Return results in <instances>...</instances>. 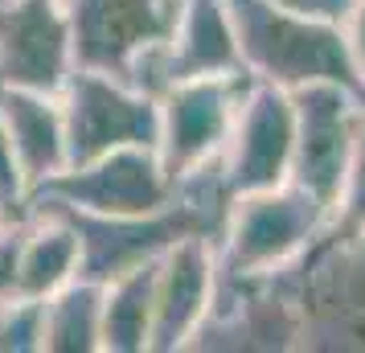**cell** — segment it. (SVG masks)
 Instances as JSON below:
<instances>
[{
	"mask_svg": "<svg viewBox=\"0 0 365 353\" xmlns=\"http://www.w3.org/2000/svg\"><path fill=\"white\" fill-rule=\"evenodd\" d=\"M0 123L9 132L21 177L34 193L66 168V123L62 103L46 91H0Z\"/></svg>",
	"mask_w": 365,
	"mask_h": 353,
	"instance_id": "cell-13",
	"label": "cell"
},
{
	"mask_svg": "<svg viewBox=\"0 0 365 353\" xmlns=\"http://www.w3.org/2000/svg\"><path fill=\"white\" fill-rule=\"evenodd\" d=\"M222 74H247L230 4L226 0H173V29H168L165 46L156 50V58L140 70L135 86L156 95L168 83L222 78Z\"/></svg>",
	"mask_w": 365,
	"mask_h": 353,
	"instance_id": "cell-12",
	"label": "cell"
},
{
	"mask_svg": "<svg viewBox=\"0 0 365 353\" xmlns=\"http://www.w3.org/2000/svg\"><path fill=\"white\" fill-rule=\"evenodd\" d=\"M292 148H296V103L292 91L271 83H255L242 91L234 128L226 148L217 156V177L226 193H255V189L283 185L292 173Z\"/></svg>",
	"mask_w": 365,
	"mask_h": 353,
	"instance_id": "cell-8",
	"label": "cell"
},
{
	"mask_svg": "<svg viewBox=\"0 0 365 353\" xmlns=\"http://www.w3.org/2000/svg\"><path fill=\"white\" fill-rule=\"evenodd\" d=\"M156 148H115L83 165H66L58 177L29 193V205H66L95 218H144L177 202Z\"/></svg>",
	"mask_w": 365,
	"mask_h": 353,
	"instance_id": "cell-5",
	"label": "cell"
},
{
	"mask_svg": "<svg viewBox=\"0 0 365 353\" xmlns=\"http://www.w3.org/2000/svg\"><path fill=\"white\" fill-rule=\"evenodd\" d=\"M299 312V345L365 349V235L349 242H312L283 271Z\"/></svg>",
	"mask_w": 365,
	"mask_h": 353,
	"instance_id": "cell-3",
	"label": "cell"
},
{
	"mask_svg": "<svg viewBox=\"0 0 365 353\" xmlns=\"http://www.w3.org/2000/svg\"><path fill=\"white\" fill-rule=\"evenodd\" d=\"M156 259L103 284V353H148Z\"/></svg>",
	"mask_w": 365,
	"mask_h": 353,
	"instance_id": "cell-16",
	"label": "cell"
},
{
	"mask_svg": "<svg viewBox=\"0 0 365 353\" xmlns=\"http://www.w3.org/2000/svg\"><path fill=\"white\" fill-rule=\"evenodd\" d=\"M217 238L189 235L156 259L148 353L193 349L217 304Z\"/></svg>",
	"mask_w": 365,
	"mask_h": 353,
	"instance_id": "cell-10",
	"label": "cell"
},
{
	"mask_svg": "<svg viewBox=\"0 0 365 353\" xmlns=\"http://www.w3.org/2000/svg\"><path fill=\"white\" fill-rule=\"evenodd\" d=\"M103 349V284L70 280L41 300L37 353H99Z\"/></svg>",
	"mask_w": 365,
	"mask_h": 353,
	"instance_id": "cell-15",
	"label": "cell"
},
{
	"mask_svg": "<svg viewBox=\"0 0 365 353\" xmlns=\"http://www.w3.org/2000/svg\"><path fill=\"white\" fill-rule=\"evenodd\" d=\"M78 275H83V242H78L74 222L62 210L29 205L25 238H21L17 296L21 300H46Z\"/></svg>",
	"mask_w": 365,
	"mask_h": 353,
	"instance_id": "cell-14",
	"label": "cell"
},
{
	"mask_svg": "<svg viewBox=\"0 0 365 353\" xmlns=\"http://www.w3.org/2000/svg\"><path fill=\"white\" fill-rule=\"evenodd\" d=\"M21 238H25V214L21 218H0V304L21 300L17 296Z\"/></svg>",
	"mask_w": 365,
	"mask_h": 353,
	"instance_id": "cell-19",
	"label": "cell"
},
{
	"mask_svg": "<svg viewBox=\"0 0 365 353\" xmlns=\"http://www.w3.org/2000/svg\"><path fill=\"white\" fill-rule=\"evenodd\" d=\"M74 70L66 0H0V91L58 95Z\"/></svg>",
	"mask_w": 365,
	"mask_h": 353,
	"instance_id": "cell-11",
	"label": "cell"
},
{
	"mask_svg": "<svg viewBox=\"0 0 365 353\" xmlns=\"http://www.w3.org/2000/svg\"><path fill=\"white\" fill-rule=\"evenodd\" d=\"M292 103H296V148L287 181L320 198L332 214L349 168V152L365 119V99L349 86L316 83L292 91Z\"/></svg>",
	"mask_w": 365,
	"mask_h": 353,
	"instance_id": "cell-9",
	"label": "cell"
},
{
	"mask_svg": "<svg viewBox=\"0 0 365 353\" xmlns=\"http://www.w3.org/2000/svg\"><path fill=\"white\" fill-rule=\"evenodd\" d=\"M287 9H296V13H308V17H329V21H341L349 13V4L353 0H279Z\"/></svg>",
	"mask_w": 365,
	"mask_h": 353,
	"instance_id": "cell-21",
	"label": "cell"
},
{
	"mask_svg": "<svg viewBox=\"0 0 365 353\" xmlns=\"http://www.w3.org/2000/svg\"><path fill=\"white\" fill-rule=\"evenodd\" d=\"M21 214H29V185L21 177L9 132L0 123V218H21Z\"/></svg>",
	"mask_w": 365,
	"mask_h": 353,
	"instance_id": "cell-18",
	"label": "cell"
},
{
	"mask_svg": "<svg viewBox=\"0 0 365 353\" xmlns=\"http://www.w3.org/2000/svg\"><path fill=\"white\" fill-rule=\"evenodd\" d=\"M74 66L135 83L173 29V0H66Z\"/></svg>",
	"mask_w": 365,
	"mask_h": 353,
	"instance_id": "cell-7",
	"label": "cell"
},
{
	"mask_svg": "<svg viewBox=\"0 0 365 353\" xmlns=\"http://www.w3.org/2000/svg\"><path fill=\"white\" fill-rule=\"evenodd\" d=\"M341 29H345V46H349V58H353V70L365 86V0H353L349 13L341 17Z\"/></svg>",
	"mask_w": 365,
	"mask_h": 353,
	"instance_id": "cell-20",
	"label": "cell"
},
{
	"mask_svg": "<svg viewBox=\"0 0 365 353\" xmlns=\"http://www.w3.org/2000/svg\"><path fill=\"white\" fill-rule=\"evenodd\" d=\"M361 235H365V119L357 128L353 152H349V168L345 181H341V193H336V205L329 214V226L316 242H349V238Z\"/></svg>",
	"mask_w": 365,
	"mask_h": 353,
	"instance_id": "cell-17",
	"label": "cell"
},
{
	"mask_svg": "<svg viewBox=\"0 0 365 353\" xmlns=\"http://www.w3.org/2000/svg\"><path fill=\"white\" fill-rule=\"evenodd\" d=\"M329 226V205L296 181L234 193L217 235V287L279 275L312 251Z\"/></svg>",
	"mask_w": 365,
	"mask_h": 353,
	"instance_id": "cell-2",
	"label": "cell"
},
{
	"mask_svg": "<svg viewBox=\"0 0 365 353\" xmlns=\"http://www.w3.org/2000/svg\"><path fill=\"white\" fill-rule=\"evenodd\" d=\"M58 103L66 123V165H83L115 148H156L160 140V103L135 83L74 66Z\"/></svg>",
	"mask_w": 365,
	"mask_h": 353,
	"instance_id": "cell-4",
	"label": "cell"
},
{
	"mask_svg": "<svg viewBox=\"0 0 365 353\" xmlns=\"http://www.w3.org/2000/svg\"><path fill=\"white\" fill-rule=\"evenodd\" d=\"M247 86V74H222V78H185L156 91L160 103L156 156L177 189L189 177H197L201 168L217 165Z\"/></svg>",
	"mask_w": 365,
	"mask_h": 353,
	"instance_id": "cell-6",
	"label": "cell"
},
{
	"mask_svg": "<svg viewBox=\"0 0 365 353\" xmlns=\"http://www.w3.org/2000/svg\"><path fill=\"white\" fill-rule=\"evenodd\" d=\"M238 34L242 70L255 83H271L279 91L332 83L349 86L365 99V86L353 70L341 21L308 17L279 0H226Z\"/></svg>",
	"mask_w": 365,
	"mask_h": 353,
	"instance_id": "cell-1",
	"label": "cell"
}]
</instances>
